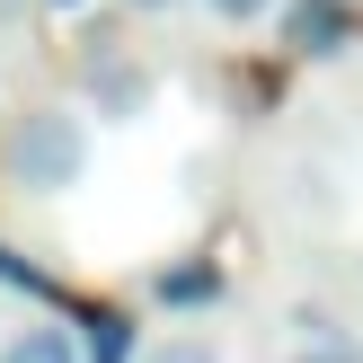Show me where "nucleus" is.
<instances>
[{"mask_svg":"<svg viewBox=\"0 0 363 363\" xmlns=\"http://www.w3.org/2000/svg\"><path fill=\"white\" fill-rule=\"evenodd\" d=\"M0 160H9V177L27 195H71L89 177V124L71 106H27L9 124V142H0Z\"/></svg>","mask_w":363,"mask_h":363,"instance_id":"nucleus-1","label":"nucleus"},{"mask_svg":"<svg viewBox=\"0 0 363 363\" xmlns=\"http://www.w3.org/2000/svg\"><path fill=\"white\" fill-rule=\"evenodd\" d=\"M346 35H354V9H346V0H284V45H293V53L319 62V53H337Z\"/></svg>","mask_w":363,"mask_h":363,"instance_id":"nucleus-2","label":"nucleus"},{"mask_svg":"<svg viewBox=\"0 0 363 363\" xmlns=\"http://www.w3.org/2000/svg\"><path fill=\"white\" fill-rule=\"evenodd\" d=\"M89 98H98L106 116H142V106H151V80L124 71V62H89Z\"/></svg>","mask_w":363,"mask_h":363,"instance_id":"nucleus-3","label":"nucleus"},{"mask_svg":"<svg viewBox=\"0 0 363 363\" xmlns=\"http://www.w3.org/2000/svg\"><path fill=\"white\" fill-rule=\"evenodd\" d=\"M0 363H89V354L71 346V328H18L0 346Z\"/></svg>","mask_w":363,"mask_h":363,"instance_id":"nucleus-4","label":"nucleus"},{"mask_svg":"<svg viewBox=\"0 0 363 363\" xmlns=\"http://www.w3.org/2000/svg\"><path fill=\"white\" fill-rule=\"evenodd\" d=\"M142 363H230L213 337H195V328H169V337H151L142 346Z\"/></svg>","mask_w":363,"mask_h":363,"instance_id":"nucleus-5","label":"nucleus"},{"mask_svg":"<svg viewBox=\"0 0 363 363\" xmlns=\"http://www.w3.org/2000/svg\"><path fill=\"white\" fill-rule=\"evenodd\" d=\"M89 363H133V328H124V319L116 311H98V319H89V346H80Z\"/></svg>","mask_w":363,"mask_h":363,"instance_id":"nucleus-6","label":"nucleus"},{"mask_svg":"<svg viewBox=\"0 0 363 363\" xmlns=\"http://www.w3.org/2000/svg\"><path fill=\"white\" fill-rule=\"evenodd\" d=\"M160 301H213V266H177V275H160Z\"/></svg>","mask_w":363,"mask_h":363,"instance_id":"nucleus-7","label":"nucleus"},{"mask_svg":"<svg viewBox=\"0 0 363 363\" xmlns=\"http://www.w3.org/2000/svg\"><path fill=\"white\" fill-rule=\"evenodd\" d=\"M213 18H222V27H257V18H275L284 0H204Z\"/></svg>","mask_w":363,"mask_h":363,"instance_id":"nucleus-8","label":"nucleus"},{"mask_svg":"<svg viewBox=\"0 0 363 363\" xmlns=\"http://www.w3.org/2000/svg\"><path fill=\"white\" fill-rule=\"evenodd\" d=\"M284 363H363V354L346 346V337H311V346H301V354H284Z\"/></svg>","mask_w":363,"mask_h":363,"instance_id":"nucleus-9","label":"nucleus"},{"mask_svg":"<svg viewBox=\"0 0 363 363\" xmlns=\"http://www.w3.org/2000/svg\"><path fill=\"white\" fill-rule=\"evenodd\" d=\"M124 9H177V0H124Z\"/></svg>","mask_w":363,"mask_h":363,"instance_id":"nucleus-10","label":"nucleus"},{"mask_svg":"<svg viewBox=\"0 0 363 363\" xmlns=\"http://www.w3.org/2000/svg\"><path fill=\"white\" fill-rule=\"evenodd\" d=\"M62 9H71V0H62Z\"/></svg>","mask_w":363,"mask_h":363,"instance_id":"nucleus-11","label":"nucleus"}]
</instances>
